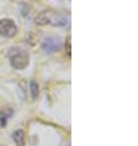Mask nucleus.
<instances>
[{"label": "nucleus", "mask_w": 138, "mask_h": 146, "mask_svg": "<svg viewBox=\"0 0 138 146\" xmlns=\"http://www.w3.org/2000/svg\"><path fill=\"white\" fill-rule=\"evenodd\" d=\"M17 32V27H16L15 22L13 20H0V35L4 36V37H14Z\"/></svg>", "instance_id": "obj_3"}, {"label": "nucleus", "mask_w": 138, "mask_h": 146, "mask_svg": "<svg viewBox=\"0 0 138 146\" xmlns=\"http://www.w3.org/2000/svg\"><path fill=\"white\" fill-rule=\"evenodd\" d=\"M9 59L13 68L17 69V70L25 69L28 65V62H30L28 53L21 48H11L9 50Z\"/></svg>", "instance_id": "obj_1"}, {"label": "nucleus", "mask_w": 138, "mask_h": 146, "mask_svg": "<svg viewBox=\"0 0 138 146\" xmlns=\"http://www.w3.org/2000/svg\"><path fill=\"white\" fill-rule=\"evenodd\" d=\"M13 115V111L11 109H4V111L0 112V120H1V125H5L7 118Z\"/></svg>", "instance_id": "obj_6"}, {"label": "nucleus", "mask_w": 138, "mask_h": 146, "mask_svg": "<svg viewBox=\"0 0 138 146\" xmlns=\"http://www.w3.org/2000/svg\"><path fill=\"white\" fill-rule=\"evenodd\" d=\"M60 47H62V39L59 37H54V36L47 37L42 43V49L46 53H53V52L58 50Z\"/></svg>", "instance_id": "obj_4"}, {"label": "nucleus", "mask_w": 138, "mask_h": 146, "mask_svg": "<svg viewBox=\"0 0 138 146\" xmlns=\"http://www.w3.org/2000/svg\"><path fill=\"white\" fill-rule=\"evenodd\" d=\"M31 95H32V98L36 100L38 96V85L36 84V81H31Z\"/></svg>", "instance_id": "obj_7"}, {"label": "nucleus", "mask_w": 138, "mask_h": 146, "mask_svg": "<svg viewBox=\"0 0 138 146\" xmlns=\"http://www.w3.org/2000/svg\"><path fill=\"white\" fill-rule=\"evenodd\" d=\"M36 23H38V25L52 23L54 26H64L68 23V19L59 13H43L36 19Z\"/></svg>", "instance_id": "obj_2"}, {"label": "nucleus", "mask_w": 138, "mask_h": 146, "mask_svg": "<svg viewBox=\"0 0 138 146\" xmlns=\"http://www.w3.org/2000/svg\"><path fill=\"white\" fill-rule=\"evenodd\" d=\"M13 139L15 141L16 146H25V133L21 129H17L13 134Z\"/></svg>", "instance_id": "obj_5"}]
</instances>
